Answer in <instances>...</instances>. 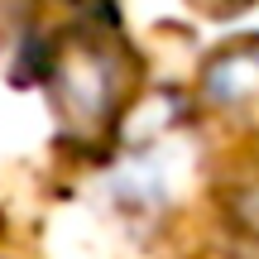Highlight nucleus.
Listing matches in <instances>:
<instances>
[{
	"label": "nucleus",
	"instance_id": "7ed1b4c3",
	"mask_svg": "<svg viewBox=\"0 0 259 259\" xmlns=\"http://www.w3.org/2000/svg\"><path fill=\"white\" fill-rule=\"evenodd\" d=\"M197 10H206V15H231V10H240V5H250V0H192Z\"/></svg>",
	"mask_w": 259,
	"mask_h": 259
},
{
	"label": "nucleus",
	"instance_id": "f03ea898",
	"mask_svg": "<svg viewBox=\"0 0 259 259\" xmlns=\"http://www.w3.org/2000/svg\"><path fill=\"white\" fill-rule=\"evenodd\" d=\"M202 87L221 111H259V44H235L216 53Z\"/></svg>",
	"mask_w": 259,
	"mask_h": 259
},
{
	"label": "nucleus",
	"instance_id": "f257e3e1",
	"mask_svg": "<svg viewBox=\"0 0 259 259\" xmlns=\"http://www.w3.org/2000/svg\"><path fill=\"white\" fill-rule=\"evenodd\" d=\"M130 53L115 44L101 29H82L72 34L53 58V72H48V87H53L58 115L72 135L96 139L106 125L115 120V111L130 96Z\"/></svg>",
	"mask_w": 259,
	"mask_h": 259
}]
</instances>
